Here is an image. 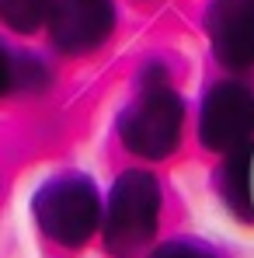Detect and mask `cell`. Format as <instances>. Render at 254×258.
<instances>
[{"instance_id":"obj_1","label":"cell","mask_w":254,"mask_h":258,"mask_svg":"<svg viewBox=\"0 0 254 258\" xmlns=\"http://www.w3.org/2000/svg\"><path fill=\"white\" fill-rule=\"evenodd\" d=\"M181 126H185V105L178 91L171 87L160 67H150L139 81V98L122 112V122H119L122 143L139 157L160 161L178 150Z\"/></svg>"},{"instance_id":"obj_2","label":"cell","mask_w":254,"mask_h":258,"mask_svg":"<svg viewBox=\"0 0 254 258\" xmlns=\"http://www.w3.org/2000/svg\"><path fill=\"white\" fill-rule=\"evenodd\" d=\"M160 216V188L153 174L146 171H126L112 196L105 213V244L119 258H132L157 230Z\"/></svg>"},{"instance_id":"obj_3","label":"cell","mask_w":254,"mask_h":258,"mask_svg":"<svg viewBox=\"0 0 254 258\" xmlns=\"http://www.w3.org/2000/svg\"><path fill=\"white\" fill-rule=\"evenodd\" d=\"M35 216L42 230L63 248H80L87 237L98 230L101 203L87 178H56L35 196Z\"/></svg>"},{"instance_id":"obj_4","label":"cell","mask_w":254,"mask_h":258,"mask_svg":"<svg viewBox=\"0 0 254 258\" xmlns=\"http://www.w3.org/2000/svg\"><path fill=\"white\" fill-rule=\"evenodd\" d=\"M199 136L209 150L230 154L254 136V94L237 81H223L202 101Z\"/></svg>"},{"instance_id":"obj_5","label":"cell","mask_w":254,"mask_h":258,"mask_svg":"<svg viewBox=\"0 0 254 258\" xmlns=\"http://www.w3.org/2000/svg\"><path fill=\"white\" fill-rule=\"evenodd\" d=\"M115 28V14L108 0H56L49 14V35L52 45L63 52H91L105 42Z\"/></svg>"},{"instance_id":"obj_6","label":"cell","mask_w":254,"mask_h":258,"mask_svg":"<svg viewBox=\"0 0 254 258\" xmlns=\"http://www.w3.org/2000/svg\"><path fill=\"white\" fill-rule=\"evenodd\" d=\"M212 52L226 67L254 63V0H216L209 11Z\"/></svg>"},{"instance_id":"obj_7","label":"cell","mask_w":254,"mask_h":258,"mask_svg":"<svg viewBox=\"0 0 254 258\" xmlns=\"http://www.w3.org/2000/svg\"><path fill=\"white\" fill-rule=\"evenodd\" d=\"M219 178L223 199L230 203V210L244 220H254V143H240L237 150H230L226 168Z\"/></svg>"},{"instance_id":"obj_8","label":"cell","mask_w":254,"mask_h":258,"mask_svg":"<svg viewBox=\"0 0 254 258\" xmlns=\"http://www.w3.org/2000/svg\"><path fill=\"white\" fill-rule=\"evenodd\" d=\"M56 0H0V21L14 32H32L52 14Z\"/></svg>"},{"instance_id":"obj_9","label":"cell","mask_w":254,"mask_h":258,"mask_svg":"<svg viewBox=\"0 0 254 258\" xmlns=\"http://www.w3.org/2000/svg\"><path fill=\"white\" fill-rule=\"evenodd\" d=\"M150 258H212V255L202 251V248H195V244H188V241H171L164 248H157Z\"/></svg>"},{"instance_id":"obj_10","label":"cell","mask_w":254,"mask_h":258,"mask_svg":"<svg viewBox=\"0 0 254 258\" xmlns=\"http://www.w3.org/2000/svg\"><path fill=\"white\" fill-rule=\"evenodd\" d=\"M14 84V63H11V56H7V49L0 45V94H7Z\"/></svg>"}]
</instances>
